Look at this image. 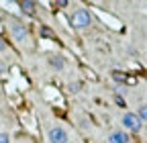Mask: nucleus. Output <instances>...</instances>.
Wrapping results in <instances>:
<instances>
[{
  "instance_id": "11",
  "label": "nucleus",
  "mask_w": 147,
  "mask_h": 143,
  "mask_svg": "<svg viewBox=\"0 0 147 143\" xmlns=\"http://www.w3.org/2000/svg\"><path fill=\"white\" fill-rule=\"evenodd\" d=\"M6 72V65H4V61H0V74H4Z\"/></svg>"
},
{
  "instance_id": "2",
  "label": "nucleus",
  "mask_w": 147,
  "mask_h": 143,
  "mask_svg": "<svg viewBox=\"0 0 147 143\" xmlns=\"http://www.w3.org/2000/svg\"><path fill=\"white\" fill-rule=\"evenodd\" d=\"M121 123H123V127H125L127 131H131V133H139L141 127H143V123H141V119L137 117V113H125Z\"/></svg>"
},
{
  "instance_id": "1",
  "label": "nucleus",
  "mask_w": 147,
  "mask_h": 143,
  "mask_svg": "<svg viewBox=\"0 0 147 143\" xmlns=\"http://www.w3.org/2000/svg\"><path fill=\"white\" fill-rule=\"evenodd\" d=\"M69 23H71L74 29H80V31H82V29H88V27L92 25V14H90L88 8H78V10L71 12Z\"/></svg>"
},
{
  "instance_id": "10",
  "label": "nucleus",
  "mask_w": 147,
  "mask_h": 143,
  "mask_svg": "<svg viewBox=\"0 0 147 143\" xmlns=\"http://www.w3.org/2000/svg\"><path fill=\"white\" fill-rule=\"evenodd\" d=\"M78 90H80V84L78 82H71L69 84V92H78Z\"/></svg>"
},
{
  "instance_id": "6",
  "label": "nucleus",
  "mask_w": 147,
  "mask_h": 143,
  "mask_svg": "<svg viewBox=\"0 0 147 143\" xmlns=\"http://www.w3.org/2000/svg\"><path fill=\"white\" fill-rule=\"evenodd\" d=\"M49 65H51L53 69H59V72H61V69L65 67V59L59 57V55H51V57H49Z\"/></svg>"
},
{
  "instance_id": "7",
  "label": "nucleus",
  "mask_w": 147,
  "mask_h": 143,
  "mask_svg": "<svg viewBox=\"0 0 147 143\" xmlns=\"http://www.w3.org/2000/svg\"><path fill=\"white\" fill-rule=\"evenodd\" d=\"M18 6H21V10H23V12H27V14H33V12H35V8H37V4H35V2H31V0H21V2H18Z\"/></svg>"
},
{
  "instance_id": "5",
  "label": "nucleus",
  "mask_w": 147,
  "mask_h": 143,
  "mask_svg": "<svg viewBox=\"0 0 147 143\" xmlns=\"http://www.w3.org/2000/svg\"><path fill=\"white\" fill-rule=\"evenodd\" d=\"M108 143H131L127 131H113L108 135Z\"/></svg>"
},
{
  "instance_id": "4",
  "label": "nucleus",
  "mask_w": 147,
  "mask_h": 143,
  "mask_svg": "<svg viewBox=\"0 0 147 143\" xmlns=\"http://www.w3.org/2000/svg\"><path fill=\"white\" fill-rule=\"evenodd\" d=\"M47 137H49V143H67L69 141V135L63 127H51Z\"/></svg>"
},
{
  "instance_id": "9",
  "label": "nucleus",
  "mask_w": 147,
  "mask_h": 143,
  "mask_svg": "<svg viewBox=\"0 0 147 143\" xmlns=\"http://www.w3.org/2000/svg\"><path fill=\"white\" fill-rule=\"evenodd\" d=\"M0 143H10V135L8 133H0Z\"/></svg>"
},
{
  "instance_id": "8",
  "label": "nucleus",
  "mask_w": 147,
  "mask_h": 143,
  "mask_svg": "<svg viewBox=\"0 0 147 143\" xmlns=\"http://www.w3.org/2000/svg\"><path fill=\"white\" fill-rule=\"evenodd\" d=\"M137 117L141 119V123H147V104H141L137 109Z\"/></svg>"
},
{
  "instance_id": "12",
  "label": "nucleus",
  "mask_w": 147,
  "mask_h": 143,
  "mask_svg": "<svg viewBox=\"0 0 147 143\" xmlns=\"http://www.w3.org/2000/svg\"><path fill=\"white\" fill-rule=\"evenodd\" d=\"M4 49H6V43H4V41H2V39H0V53H2V51H4Z\"/></svg>"
},
{
  "instance_id": "3",
  "label": "nucleus",
  "mask_w": 147,
  "mask_h": 143,
  "mask_svg": "<svg viewBox=\"0 0 147 143\" xmlns=\"http://www.w3.org/2000/svg\"><path fill=\"white\" fill-rule=\"evenodd\" d=\"M8 29H10V35L14 37V41H18V43H23V41L29 37V31H27V27H25L21 21H12V23L8 25Z\"/></svg>"
}]
</instances>
